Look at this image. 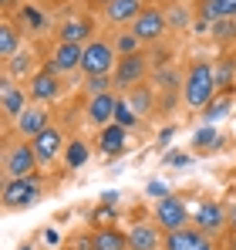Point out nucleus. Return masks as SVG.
Wrapping results in <instances>:
<instances>
[{
	"mask_svg": "<svg viewBox=\"0 0 236 250\" xmlns=\"http://www.w3.org/2000/svg\"><path fill=\"white\" fill-rule=\"evenodd\" d=\"M182 105L193 108V112H202L216 95H219V75H216V64L206 61V58H193L186 75H182Z\"/></svg>",
	"mask_w": 236,
	"mask_h": 250,
	"instance_id": "nucleus-1",
	"label": "nucleus"
},
{
	"mask_svg": "<svg viewBox=\"0 0 236 250\" xmlns=\"http://www.w3.org/2000/svg\"><path fill=\"white\" fill-rule=\"evenodd\" d=\"M38 169H40L38 152L27 139L3 146V179H27V176H38Z\"/></svg>",
	"mask_w": 236,
	"mask_h": 250,
	"instance_id": "nucleus-2",
	"label": "nucleus"
},
{
	"mask_svg": "<svg viewBox=\"0 0 236 250\" xmlns=\"http://www.w3.org/2000/svg\"><path fill=\"white\" fill-rule=\"evenodd\" d=\"M149 75H152V58H149L145 51H138V54L118 58L115 71H112V82H115L118 95H125V91H132V88L145 84V82H149Z\"/></svg>",
	"mask_w": 236,
	"mask_h": 250,
	"instance_id": "nucleus-3",
	"label": "nucleus"
},
{
	"mask_svg": "<svg viewBox=\"0 0 236 250\" xmlns=\"http://www.w3.org/2000/svg\"><path fill=\"white\" fill-rule=\"evenodd\" d=\"M118 64V51L112 38H91L84 44V61H81V75L84 78H101V75H112Z\"/></svg>",
	"mask_w": 236,
	"mask_h": 250,
	"instance_id": "nucleus-4",
	"label": "nucleus"
},
{
	"mask_svg": "<svg viewBox=\"0 0 236 250\" xmlns=\"http://www.w3.org/2000/svg\"><path fill=\"white\" fill-rule=\"evenodd\" d=\"M152 223H158V230H162V233L186 230V227H193V209H189V203H186L182 196L169 193V196H162V200L156 203Z\"/></svg>",
	"mask_w": 236,
	"mask_h": 250,
	"instance_id": "nucleus-5",
	"label": "nucleus"
},
{
	"mask_svg": "<svg viewBox=\"0 0 236 250\" xmlns=\"http://www.w3.org/2000/svg\"><path fill=\"white\" fill-rule=\"evenodd\" d=\"M40 196H44V186H40L38 176H27V179H3V209H10V213L31 209Z\"/></svg>",
	"mask_w": 236,
	"mask_h": 250,
	"instance_id": "nucleus-6",
	"label": "nucleus"
},
{
	"mask_svg": "<svg viewBox=\"0 0 236 250\" xmlns=\"http://www.w3.org/2000/svg\"><path fill=\"white\" fill-rule=\"evenodd\" d=\"M24 88H27V95H31L34 105H47V108L64 95V82H61V75H54L47 64H40V71L24 84Z\"/></svg>",
	"mask_w": 236,
	"mask_h": 250,
	"instance_id": "nucleus-7",
	"label": "nucleus"
},
{
	"mask_svg": "<svg viewBox=\"0 0 236 250\" xmlns=\"http://www.w3.org/2000/svg\"><path fill=\"white\" fill-rule=\"evenodd\" d=\"M135 38L142 44H156V41H162L172 27H169V17H165V7H145L142 10V17L128 27Z\"/></svg>",
	"mask_w": 236,
	"mask_h": 250,
	"instance_id": "nucleus-8",
	"label": "nucleus"
},
{
	"mask_svg": "<svg viewBox=\"0 0 236 250\" xmlns=\"http://www.w3.org/2000/svg\"><path fill=\"white\" fill-rule=\"evenodd\" d=\"M31 146H34V152H38V163L40 169L44 166H54L58 159H64V149H68V139H64V132L58 128V125L51 122L40 135L31 139Z\"/></svg>",
	"mask_w": 236,
	"mask_h": 250,
	"instance_id": "nucleus-9",
	"label": "nucleus"
},
{
	"mask_svg": "<svg viewBox=\"0 0 236 250\" xmlns=\"http://www.w3.org/2000/svg\"><path fill=\"white\" fill-rule=\"evenodd\" d=\"M81 61H84V44H64V41H54V47L47 51V68L54 75H75L81 71Z\"/></svg>",
	"mask_w": 236,
	"mask_h": 250,
	"instance_id": "nucleus-10",
	"label": "nucleus"
},
{
	"mask_svg": "<svg viewBox=\"0 0 236 250\" xmlns=\"http://www.w3.org/2000/svg\"><path fill=\"white\" fill-rule=\"evenodd\" d=\"M226 223H230L226 207H223V203H216V200H202V203L193 209V227L202 230L206 237H213V240L226 230Z\"/></svg>",
	"mask_w": 236,
	"mask_h": 250,
	"instance_id": "nucleus-11",
	"label": "nucleus"
},
{
	"mask_svg": "<svg viewBox=\"0 0 236 250\" xmlns=\"http://www.w3.org/2000/svg\"><path fill=\"white\" fill-rule=\"evenodd\" d=\"M27 105H31L27 88L3 75V82H0V112H3V119H7V122H17V119L24 115Z\"/></svg>",
	"mask_w": 236,
	"mask_h": 250,
	"instance_id": "nucleus-12",
	"label": "nucleus"
},
{
	"mask_svg": "<svg viewBox=\"0 0 236 250\" xmlns=\"http://www.w3.org/2000/svg\"><path fill=\"white\" fill-rule=\"evenodd\" d=\"M47 125H51V108H47V105H34V102H31V105L24 108V115L14 122V132H17V139H27V142H31V139H34V135H40Z\"/></svg>",
	"mask_w": 236,
	"mask_h": 250,
	"instance_id": "nucleus-13",
	"label": "nucleus"
},
{
	"mask_svg": "<svg viewBox=\"0 0 236 250\" xmlns=\"http://www.w3.org/2000/svg\"><path fill=\"white\" fill-rule=\"evenodd\" d=\"M128 250H165V233L158 230V223H132L128 230Z\"/></svg>",
	"mask_w": 236,
	"mask_h": 250,
	"instance_id": "nucleus-14",
	"label": "nucleus"
},
{
	"mask_svg": "<svg viewBox=\"0 0 236 250\" xmlns=\"http://www.w3.org/2000/svg\"><path fill=\"white\" fill-rule=\"evenodd\" d=\"M115 108H118V91H108V95H95L88 98L84 105V115L95 128H105V125L115 122Z\"/></svg>",
	"mask_w": 236,
	"mask_h": 250,
	"instance_id": "nucleus-15",
	"label": "nucleus"
},
{
	"mask_svg": "<svg viewBox=\"0 0 236 250\" xmlns=\"http://www.w3.org/2000/svg\"><path fill=\"white\" fill-rule=\"evenodd\" d=\"M165 250H216L213 237H206L196 227H186V230H176V233H165Z\"/></svg>",
	"mask_w": 236,
	"mask_h": 250,
	"instance_id": "nucleus-16",
	"label": "nucleus"
},
{
	"mask_svg": "<svg viewBox=\"0 0 236 250\" xmlns=\"http://www.w3.org/2000/svg\"><path fill=\"white\" fill-rule=\"evenodd\" d=\"M142 10H145V0H115V3H108L101 14H105V21H108L112 27H132V24L142 17Z\"/></svg>",
	"mask_w": 236,
	"mask_h": 250,
	"instance_id": "nucleus-17",
	"label": "nucleus"
},
{
	"mask_svg": "<svg viewBox=\"0 0 236 250\" xmlns=\"http://www.w3.org/2000/svg\"><path fill=\"white\" fill-rule=\"evenodd\" d=\"M91 34H95V24L88 21V14H75V17L58 24V41L64 44H88Z\"/></svg>",
	"mask_w": 236,
	"mask_h": 250,
	"instance_id": "nucleus-18",
	"label": "nucleus"
},
{
	"mask_svg": "<svg viewBox=\"0 0 236 250\" xmlns=\"http://www.w3.org/2000/svg\"><path fill=\"white\" fill-rule=\"evenodd\" d=\"M38 71H40V68H38V58H34V51H31V47L17 51L10 61H3V75H7V78H14V82H20V84H27Z\"/></svg>",
	"mask_w": 236,
	"mask_h": 250,
	"instance_id": "nucleus-19",
	"label": "nucleus"
},
{
	"mask_svg": "<svg viewBox=\"0 0 236 250\" xmlns=\"http://www.w3.org/2000/svg\"><path fill=\"white\" fill-rule=\"evenodd\" d=\"M125 149H128V128H121L118 122L98 128V152H101L105 159H115Z\"/></svg>",
	"mask_w": 236,
	"mask_h": 250,
	"instance_id": "nucleus-20",
	"label": "nucleus"
},
{
	"mask_svg": "<svg viewBox=\"0 0 236 250\" xmlns=\"http://www.w3.org/2000/svg\"><path fill=\"white\" fill-rule=\"evenodd\" d=\"M24 27L14 21V17H3L0 21V58L3 61H10L17 51H24Z\"/></svg>",
	"mask_w": 236,
	"mask_h": 250,
	"instance_id": "nucleus-21",
	"label": "nucleus"
},
{
	"mask_svg": "<svg viewBox=\"0 0 236 250\" xmlns=\"http://www.w3.org/2000/svg\"><path fill=\"white\" fill-rule=\"evenodd\" d=\"M199 21L216 24V21H233L236 17V0H196Z\"/></svg>",
	"mask_w": 236,
	"mask_h": 250,
	"instance_id": "nucleus-22",
	"label": "nucleus"
},
{
	"mask_svg": "<svg viewBox=\"0 0 236 250\" xmlns=\"http://www.w3.org/2000/svg\"><path fill=\"white\" fill-rule=\"evenodd\" d=\"M95 250H128V230L118 227H95L91 230Z\"/></svg>",
	"mask_w": 236,
	"mask_h": 250,
	"instance_id": "nucleus-23",
	"label": "nucleus"
},
{
	"mask_svg": "<svg viewBox=\"0 0 236 250\" xmlns=\"http://www.w3.org/2000/svg\"><path fill=\"white\" fill-rule=\"evenodd\" d=\"M125 98H128V105L138 112V119H142V115H152V108H156V91H152L149 84H138V88L125 91Z\"/></svg>",
	"mask_w": 236,
	"mask_h": 250,
	"instance_id": "nucleus-24",
	"label": "nucleus"
},
{
	"mask_svg": "<svg viewBox=\"0 0 236 250\" xmlns=\"http://www.w3.org/2000/svg\"><path fill=\"white\" fill-rule=\"evenodd\" d=\"M91 159V146L84 139H68V149H64V169H81Z\"/></svg>",
	"mask_w": 236,
	"mask_h": 250,
	"instance_id": "nucleus-25",
	"label": "nucleus"
},
{
	"mask_svg": "<svg viewBox=\"0 0 236 250\" xmlns=\"http://www.w3.org/2000/svg\"><path fill=\"white\" fill-rule=\"evenodd\" d=\"M230 108H233V95H223V91H219V95L202 108V119H206V125H213V122H219V119H226Z\"/></svg>",
	"mask_w": 236,
	"mask_h": 250,
	"instance_id": "nucleus-26",
	"label": "nucleus"
},
{
	"mask_svg": "<svg viewBox=\"0 0 236 250\" xmlns=\"http://www.w3.org/2000/svg\"><path fill=\"white\" fill-rule=\"evenodd\" d=\"M115 122L121 125V128H128V132H132V128H138V125H142V119H138V112H135V108H132V105H128V98H125V95H118Z\"/></svg>",
	"mask_w": 236,
	"mask_h": 250,
	"instance_id": "nucleus-27",
	"label": "nucleus"
},
{
	"mask_svg": "<svg viewBox=\"0 0 236 250\" xmlns=\"http://www.w3.org/2000/svg\"><path fill=\"white\" fill-rule=\"evenodd\" d=\"M112 44H115V51H118V58H128V54H138L145 44L138 41L132 31H118L115 38H112Z\"/></svg>",
	"mask_w": 236,
	"mask_h": 250,
	"instance_id": "nucleus-28",
	"label": "nucleus"
},
{
	"mask_svg": "<svg viewBox=\"0 0 236 250\" xmlns=\"http://www.w3.org/2000/svg\"><path fill=\"white\" fill-rule=\"evenodd\" d=\"M14 21L24 27V34H31V31H40V27H44V14H40L38 7H24Z\"/></svg>",
	"mask_w": 236,
	"mask_h": 250,
	"instance_id": "nucleus-29",
	"label": "nucleus"
},
{
	"mask_svg": "<svg viewBox=\"0 0 236 250\" xmlns=\"http://www.w3.org/2000/svg\"><path fill=\"white\" fill-rule=\"evenodd\" d=\"M193 146H196V152H213V149H219V132H216L213 125H206L202 132H196Z\"/></svg>",
	"mask_w": 236,
	"mask_h": 250,
	"instance_id": "nucleus-30",
	"label": "nucleus"
},
{
	"mask_svg": "<svg viewBox=\"0 0 236 250\" xmlns=\"http://www.w3.org/2000/svg\"><path fill=\"white\" fill-rule=\"evenodd\" d=\"M209 31H213V41H219V44L236 41V17L233 21H216V24H209Z\"/></svg>",
	"mask_w": 236,
	"mask_h": 250,
	"instance_id": "nucleus-31",
	"label": "nucleus"
},
{
	"mask_svg": "<svg viewBox=\"0 0 236 250\" xmlns=\"http://www.w3.org/2000/svg\"><path fill=\"white\" fill-rule=\"evenodd\" d=\"M84 91H88V98H95V95H108V91H115V82H112V75L84 78Z\"/></svg>",
	"mask_w": 236,
	"mask_h": 250,
	"instance_id": "nucleus-32",
	"label": "nucleus"
},
{
	"mask_svg": "<svg viewBox=\"0 0 236 250\" xmlns=\"http://www.w3.org/2000/svg\"><path fill=\"white\" fill-rule=\"evenodd\" d=\"M145 193H149V196H152V200H162V196H169V186H165V183H158V179H152V183H149V186H145Z\"/></svg>",
	"mask_w": 236,
	"mask_h": 250,
	"instance_id": "nucleus-33",
	"label": "nucleus"
},
{
	"mask_svg": "<svg viewBox=\"0 0 236 250\" xmlns=\"http://www.w3.org/2000/svg\"><path fill=\"white\" fill-rule=\"evenodd\" d=\"M0 7H3V17H14V10H20L24 0H0Z\"/></svg>",
	"mask_w": 236,
	"mask_h": 250,
	"instance_id": "nucleus-34",
	"label": "nucleus"
},
{
	"mask_svg": "<svg viewBox=\"0 0 236 250\" xmlns=\"http://www.w3.org/2000/svg\"><path fill=\"white\" fill-rule=\"evenodd\" d=\"M108 3H115V0H88V7H91V10H105Z\"/></svg>",
	"mask_w": 236,
	"mask_h": 250,
	"instance_id": "nucleus-35",
	"label": "nucleus"
},
{
	"mask_svg": "<svg viewBox=\"0 0 236 250\" xmlns=\"http://www.w3.org/2000/svg\"><path fill=\"white\" fill-rule=\"evenodd\" d=\"M17 250H34V244H20V247H17Z\"/></svg>",
	"mask_w": 236,
	"mask_h": 250,
	"instance_id": "nucleus-36",
	"label": "nucleus"
},
{
	"mask_svg": "<svg viewBox=\"0 0 236 250\" xmlns=\"http://www.w3.org/2000/svg\"><path fill=\"white\" fill-rule=\"evenodd\" d=\"M61 250H71V247H61Z\"/></svg>",
	"mask_w": 236,
	"mask_h": 250,
	"instance_id": "nucleus-37",
	"label": "nucleus"
},
{
	"mask_svg": "<svg viewBox=\"0 0 236 250\" xmlns=\"http://www.w3.org/2000/svg\"><path fill=\"white\" fill-rule=\"evenodd\" d=\"M44 3H51V0H44Z\"/></svg>",
	"mask_w": 236,
	"mask_h": 250,
	"instance_id": "nucleus-38",
	"label": "nucleus"
}]
</instances>
